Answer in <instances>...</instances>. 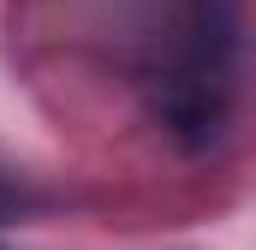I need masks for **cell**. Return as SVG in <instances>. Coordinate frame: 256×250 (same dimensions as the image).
<instances>
[{
  "label": "cell",
  "instance_id": "7a4b0ae2",
  "mask_svg": "<svg viewBox=\"0 0 256 250\" xmlns=\"http://www.w3.org/2000/svg\"><path fill=\"white\" fill-rule=\"evenodd\" d=\"M18 202H24V196H18V190H12V185H0V220H6V214H12V208H18Z\"/></svg>",
  "mask_w": 256,
  "mask_h": 250
},
{
  "label": "cell",
  "instance_id": "6da1fadb",
  "mask_svg": "<svg viewBox=\"0 0 256 250\" xmlns=\"http://www.w3.org/2000/svg\"><path fill=\"white\" fill-rule=\"evenodd\" d=\"M238 30H244L238 0H191L185 6V30L149 90V108L173 143L202 149L220 137V125L232 114V90H238V42H244Z\"/></svg>",
  "mask_w": 256,
  "mask_h": 250
}]
</instances>
